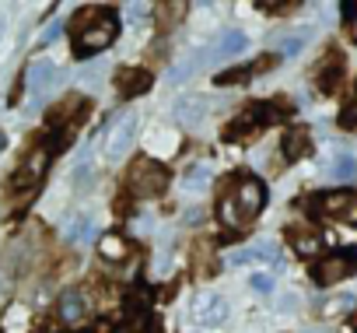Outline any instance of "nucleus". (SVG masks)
I'll return each mask as SVG.
<instances>
[{
  "mask_svg": "<svg viewBox=\"0 0 357 333\" xmlns=\"http://www.w3.org/2000/svg\"><path fill=\"white\" fill-rule=\"evenodd\" d=\"M354 36H357V22H354Z\"/></svg>",
  "mask_w": 357,
  "mask_h": 333,
  "instance_id": "33",
  "label": "nucleus"
},
{
  "mask_svg": "<svg viewBox=\"0 0 357 333\" xmlns=\"http://www.w3.org/2000/svg\"><path fill=\"white\" fill-rule=\"evenodd\" d=\"M354 267H357V256H354V253H333V256H326V260L315 267V281H319V284H336V281H343L347 274H354Z\"/></svg>",
  "mask_w": 357,
  "mask_h": 333,
  "instance_id": "6",
  "label": "nucleus"
},
{
  "mask_svg": "<svg viewBox=\"0 0 357 333\" xmlns=\"http://www.w3.org/2000/svg\"><path fill=\"white\" fill-rule=\"evenodd\" d=\"M308 147H312V140H308V130H305V126L287 130V137H284V154H287L291 161L305 158V154H308Z\"/></svg>",
  "mask_w": 357,
  "mask_h": 333,
  "instance_id": "12",
  "label": "nucleus"
},
{
  "mask_svg": "<svg viewBox=\"0 0 357 333\" xmlns=\"http://www.w3.org/2000/svg\"><path fill=\"white\" fill-rule=\"evenodd\" d=\"M354 330H357V316H354Z\"/></svg>",
  "mask_w": 357,
  "mask_h": 333,
  "instance_id": "34",
  "label": "nucleus"
},
{
  "mask_svg": "<svg viewBox=\"0 0 357 333\" xmlns=\"http://www.w3.org/2000/svg\"><path fill=\"white\" fill-rule=\"evenodd\" d=\"M60 36V25H50L46 32H43V43H50V39H56Z\"/></svg>",
  "mask_w": 357,
  "mask_h": 333,
  "instance_id": "30",
  "label": "nucleus"
},
{
  "mask_svg": "<svg viewBox=\"0 0 357 333\" xmlns=\"http://www.w3.org/2000/svg\"><path fill=\"white\" fill-rule=\"evenodd\" d=\"M340 123H343V126H357V102H354V105H350V109L340 116Z\"/></svg>",
  "mask_w": 357,
  "mask_h": 333,
  "instance_id": "28",
  "label": "nucleus"
},
{
  "mask_svg": "<svg viewBox=\"0 0 357 333\" xmlns=\"http://www.w3.org/2000/svg\"><path fill=\"white\" fill-rule=\"evenodd\" d=\"M147 144H151V151H158V154H161V151H165V154H172V151L178 147V137H175L172 130H168V133H161V130H154V133L147 137Z\"/></svg>",
  "mask_w": 357,
  "mask_h": 333,
  "instance_id": "20",
  "label": "nucleus"
},
{
  "mask_svg": "<svg viewBox=\"0 0 357 333\" xmlns=\"http://www.w3.org/2000/svg\"><path fill=\"white\" fill-rule=\"evenodd\" d=\"M242 77H249V71H228V74H218V84H235Z\"/></svg>",
  "mask_w": 357,
  "mask_h": 333,
  "instance_id": "26",
  "label": "nucleus"
},
{
  "mask_svg": "<svg viewBox=\"0 0 357 333\" xmlns=\"http://www.w3.org/2000/svg\"><path fill=\"white\" fill-rule=\"evenodd\" d=\"M252 288H256V291H270V288H273V281H270L266 274H256V277H252Z\"/></svg>",
  "mask_w": 357,
  "mask_h": 333,
  "instance_id": "27",
  "label": "nucleus"
},
{
  "mask_svg": "<svg viewBox=\"0 0 357 333\" xmlns=\"http://www.w3.org/2000/svg\"><path fill=\"white\" fill-rule=\"evenodd\" d=\"M193 319H197L200 326H221V323L228 319V302H225L221 295L207 291V295H200V298L193 302Z\"/></svg>",
  "mask_w": 357,
  "mask_h": 333,
  "instance_id": "7",
  "label": "nucleus"
},
{
  "mask_svg": "<svg viewBox=\"0 0 357 333\" xmlns=\"http://www.w3.org/2000/svg\"><path fill=\"white\" fill-rule=\"evenodd\" d=\"M88 309H91V302L81 288H70V291L60 295V319L63 323H81L88 316Z\"/></svg>",
  "mask_w": 357,
  "mask_h": 333,
  "instance_id": "9",
  "label": "nucleus"
},
{
  "mask_svg": "<svg viewBox=\"0 0 357 333\" xmlns=\"http://www.w3.org/2000/svg\"><path fill=\"white\" fill-rule=\"evenodd\" d=\"M186 190L190 193H204L207 190V183H211V169H207V165H193V169L186 172Z\"/></svg>",
  "mask_w": 357,
  "mask_h": 333,
  "instance_id": "18",
  "label": "nucleus"
},
{
  "mask_svg": "<svg viewBox=\"0 0 357 333\" xmlns=\"http://www.w3.org/2000/svg\"><path fill=\"white\" fill-rule=\"evenodd\" d=\"M197 260H200V274H214L211 270V239H200L197 242Z\"/></svg>",
  "mask_w": 357,
  "mask_h": 333,
  "instance_id": "24",
  "label": "nucleus"
},
{
  "mask_svg": "<svg viewBox=\"0 0 357 333\" xmlns=\"http://www.w3.org/2000/svg\"><path fill=\"white\" fill-rule=\"evenodd\" d=\"M280 309H284V312H291V309H294V295H284V302H280Z\"/></svg>",
  "mask_w": 357,
  "mask_h": 333,
  "instance_id": "31",
  "label": "nucleus"
},
{
  "mask_svg": "<svg viewBox=\"0 0 357 333\" xmlns=\"http://www.w3.org/2000/svg\"><path fill=\"white\" fill-rule=\"evenodd\" d=\"M329 172H333V179H340V183L354 179V176H357V158H336Z\"/></svg>",
  "mask_w": 357,
  "mask_h": 333,
  "instance_id": "21",
  "label": "nucleus"
},
{
  "mask_svg": "<svg viewBox=\"0 0 357 333\" xmlns=\"http://www.w3.org/2000/svg\"><path fill=\"white\" fill-rule=\"evenodd\" d=\"M147 298H151V295H147V288H133V291H130L126 309H130V312H144V309H147Z\"/></svg>",
  "mask_w": 357,
  "mask_h": 333,
  "instance_id": "25",
  "label": "nucleus"
},
{
  "mask_svg": "<svg viewBox=\"0 0 357 333\" xmlns=\"http://www.w3.org/2000/svg\"><path fill=\"white\" fill-rule=\"evenodd\" d=\"M165 186H168V176H165V169L154 158H137L133 161V169H130V193L137 200H151V197L165 193Z\"/></svg>",
  "mask_w": 357,
  "mask_h": 333,
  "instance_id": "3",
  "label": "nucleus"
},
{
  "mask_svg": "<svg viewBox=\"0 0 357 333\" xmlns=\"http://www.w3.org/2000/svg\"><path fill=\"white\" fill-rule=\"evenodd\" d=\"M116 88H119V95L133 98V95H140V91L151 88V74H147V71H133V67H126V71L116 74Z\"/></svg>",
  "mask_w": 357,
  "mask_h": 333,
  "instance_id": "10",
  "label": "nucleus"
},
{
  "mask_svg": "<svg viewBox=\"0 0 357 333\" xmlns=\"http://www.w3.org/2000/svg\"><path fill=\"white\" fill-rule=\"evenodd\" d=\"M242 50H245V36H242V32H225L221 43L214 46L211 60H214V57H235V53H242Z\"/></svg>",
  "mask_w": 357,
  "mask_h": 333,
  "instance_id": "15",
  "label": "nucleus"
},
{
  "mask_svg": "<svg viewBox=\"0 0 357 333\" xmlns=\"http://www.w3.org/2000/svg\"><path fill=\"white\" fill-rule=\"evenodd\" d=\"M263 204H266V190H263L259 179H235L218 200V218H221L225 228L242 232L256 221Z\"/></svg>",
  "mask_w": 357,
  "mask_h": 333,
  "instance_id": "1",
  "label": "nucleus"
},
{
  "mask_svg": "<svg viewBox=\"0 0 357 333\" xmlns=\"http://www.w3.org/2000/svg\"><path fill=\"white\" fill-rule=\"evenodd\" d=\"M137 130H140V116L137 112H119L116 119H112V126H109V140H105V158L116 165V161H123L130 151H133V144H137Z\"/></svg>",
  "mask_w": 357,
  "mask_h": 333,
  "instance_id": "4",
  "label": "nucleus"
},
{
  "mask_svg": "<svg viewBox=\"0 0 357 333\" xmlns=\"http://www.w3.org/2000/svg\"><path fill=\"white\" fill-rule=\"evenodd\" d=\"M291 242H294V253H298V256H315L319 246H322L319 235L308 232V228H305V232H301V228H291Z\"/></svg>",
  "mask_w": 357,
  "mask_h": 333,
  "instance_id": "14",
  "label": "nucleus"
},
{
  "mask_svg": "<svg viewBox=\"0 0 357 333\" xmlns=\"http://www.w3.org/2000/svg\"><path fill=\"white\" fill-rule=\"evenodd\" d=\"M319 207H322V214H329L336 221L357 225V193H350V190H336V193L319 197Z\"/></svg>",
  "mask_w": 357,
  "mask_h": 333,
  "instance_id": "5",
  "label": "nucleus"
},
{
  "mask_svg": "<svg viewBox=\"0 0 357 333\" xmlns=\"http://www.w3.org/2000/svg\"><path fill=\"white\" fill-rule=\"evenodd\" d=\"M273 46H277V50H280L284 57H294V53H298V50L305 46V36H301V32H291V36H277V39H273Z\"/></svg>",
  "mask_w": 357,
  "mask_h": 333,
  "instance_id": "22",
  "label": "nucleus"
},
{
  "mask_svg": "<svg viewBox=\"0 0 357 333\" xmlns=\"http://www.w3.org/2000/svg\"><path fill=\"white\" fill-rule=\"evenodd\" d=\"M319 84H322V88H326V91H333V88H336V84H340V60H336V64H333V67H329V64H326V67H322V77H319Z\"/></svg>",
  "mask_w": 357,
  "mask_h": 333,
  "instance_id": "23",
  "label": "nucleus"
},
{
  "mask_svg": "<svg viewBox=\"0 0 357 333\" xmlns=\"http://www.w3.org/2000/svg\"><path fill=\"white\" fill-rule=\"evenodd\" d=\"M158 25L168 32V29H175L178 22H183V15H186V4H168V8H158Z\"/></svg>",
  "mask_w": 357,
  "mask_h": 333,
  "instance_id": "19",
  "label": "nucleus"
},
{
  "mask_svg": "<svg viewBox=\"0 0 357 333\" xmlns=\"http://www.w3.org/2000/svg\"><path fill=\"white\" fill-rule=\"evenodd\" d=\"M74 29H77V57H91L116 39V22L98 18V11H81Z\"/></svg>",
  "mask_w": 357,
  "mask_h": 333,
  "instance_id": "2",
  "label": "nucleus"
},
{
  "mask_svg": "<svg viewBox=\"0 0 357 333\" xmlns=\"http://www.w3.org/2000/svg\"><path fill=\"white\" fill-rule=\"evenodd\" d=\"M98 253H102V260H109V263H123V260L130 256V246H126L119 235H102Z\"/></svg>",
  "mask_w": 357,
  "mask_h": 333,
  "instance_id": "13",
  "label": "nucleus"
},
{
  "mask_svg": "<svg viewBox=\"0 0 357 333\" xmlns=\"http://www.w3.org/2000/svg\"><path fill=\"white\" fill-rule=\"evenodd\" d=\"M186 221H190V225H200V221H204V211H200V207H193V211L186 214Z\"/></svg>",
  "mask_w": 357,
  "mask_h": 333,
  "instance_id": "29",
  "label": "nucleus"
},
{
  "mask_svg": "<svg viewBox=\"0 0 357 333\" xmlns=\"http://www.w3.org/2000/svg\"><path fill=\"white\" fill-rule=\"evenodd\" d=\"M56 81H60V71H56L50 60H36V64L29 67V91L36 95V105H39V98H43Z\"/></svg>",
  "mask_w": 357,
  "mask_h": 333,
  "instance_id": "8",
  "label": "nucleus"
},
{
  "mask_svg": "<svg viewBox=\"0 0 357 333\" xmlns=\"http://www.w3.org/2000/svg\"><path fill=\"white\" fill-rule=\"evenodd\" d=\"M91 232H95L91 218H88V214H81V218H74V221L67 225V242H77V246H84V242L91 239Z\"/></svg>",
  "mask_w": 357,
  "mask_h": 333,
  "instance_id": "17",
  "label": "nucleus"
},
{
  "mask_svg": "<svg viewBox=\"0 0 357 333\" xmlns=\"http://www.w3.org/2000/svg\"><path fill=\"white\" fill-rule=\"evenodd\" d=\"M204 116H207L204 98H183V102L175 105V119L183 123V126H200V123H204Z\"/></svg>",
  "mask_w": 357,
  "mask_h": 333,
  "instance_id": "11",
  "label": "nucleus"
},
{
  "mask_svg": "<svg viewBox=\"0 0 357 333\" xmlns=\"http://www.w3.org/2000/svg\"><path fill=\"white\" fill-rule=\"evenodd\" d=\"M84 109V98L81 95H67V98H60V105L50 112V123H63V119H70L74 112H81Z\"/></svg>",
  "mask_w": 357,
  "mask_h": 333,
  "instance_id": "16",
  "label": "nucleus"
},
{
  "mask_svg": "<svg viewBox=\"0 0 357 333\" xmlns=\"http://www.w3.org/2000/svg\"><path fill=\"white\" fill-rule=\"evenodd\" d=\"M4 144H8V137H4V133H0V147H4Z\"/></svg>",
  "mask_w": 357,
  "mask_h": 333,
  "instance_id": "32",
  "label": "nucleus"
}]
</instances>
